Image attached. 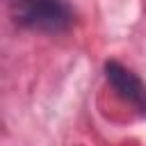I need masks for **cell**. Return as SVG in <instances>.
Instances as JSON below:
<instances>
[{
  "instance_id": "cell-1",
  "label": "cell",
  "mask_w": 146,
  "mask_h": 146,
  "mask_svg": "<svg viewBox=\"0 0 146 146\" xmlns=\"http://www.w3.org/2000/svg\"><path fill=\"white\" fill-rule=\"evenodd\" d=\"M14 23L39 34H64L75 25V9L68 0H7Z\"/></svg>"
},
{
  "instance_id": "cell-2",
  "label": "cell",
  "mask_w": 146,
  "mask_h": 146,
  "mask_svg": "<svg viewBox=\"0 0 146 146\" xmlns=\"http://www.w3.org/2000/svg\"><path fill=\"white\" fill-rule=\"evenodd\" d=\"M103 75L112 91L139 116H146V82L121 59L110 57L103 64Z\"/></svg>"
}]
</instances>
